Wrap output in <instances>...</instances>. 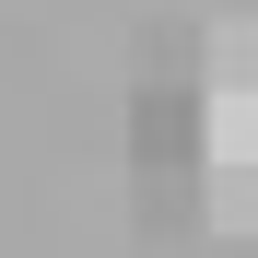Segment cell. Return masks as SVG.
<instances>
[{
    "label": "cell",
    "instance_id": "cell-1",
    "mask_svg": "<svg viewBox=\"0 0 258 258\" xmlns=\"http://www.w3.org/2000/svg\"><path fill=\"white\" fill-rule=\"evenodd\" d=\"M200 164L211 176H258V35H223L200 71Z\"/></svg>",
    "mask_w": 258,
    "mask_h": 258
}]
</instances>
